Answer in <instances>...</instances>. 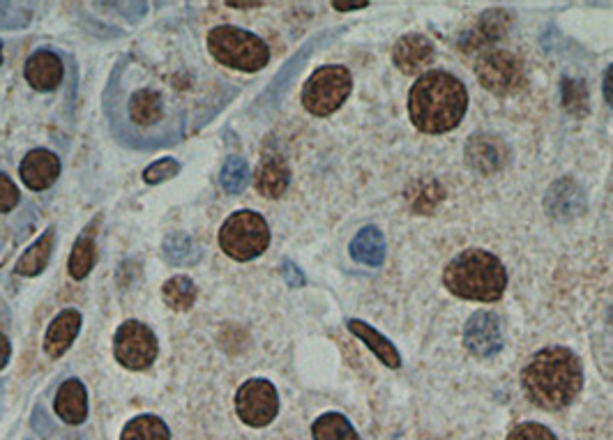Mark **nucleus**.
I'll use <instances>...</instances> for the list:
<instances>
[{
  "label": "nucleus",
  "instance_id": "f257e3e1",
  "mask_svg": "<svg viewBox=\"0 0 613 440\" xmlns=\"http://www.w3.org/2000/svg\"><path fill=\"white\" fill-rule=\"evenodd\" d=\"M468 90L450 72L434 70L422 74L408 95L411 123L425 134H445L466 116Z\"/></svg>",
  "mask_w": 613,
  "mask_h": 440
},
{
  "label": "nucleus",
  "instance_id": "f03ea898",
  "mask_svg": "<svg viewBox=\"0 0 613 440\" xmlns=\"http://www.w3.org/2000/svg\"><path fill=\"white\" fill-rule=\"evenodd\" d=\"M521 383L535 406L558 411L570 406L584 385V369L570 348L549 346L526 364Z\"/></svg>",
  "mask_w": 613,
  "mask_h": 440
},
{
  "label": "nucleus",
  "instance_id": "7ed1b4c3",
  "mask_svg": "<svg viewBox=\"0 0 613 440\" xmlns=\"http://www.w3.org/2000/svg\"><path fill=\"white\" fill-rule=\"evenodd\" d=\"M443 284L461 300L496 302L507 288V270L498 256L484 249H466L445 265Z\"/></svg>",
  "mask_w": 613,
  "mask_h": 440
},
{
  "label": "nucleus",
  "instance_id": "20e7f679",
  "mask_svg": "<svg viewBox=\"0 0 613 440\" xmlns=\"http://www.w3.org/2000/svg\"><path fill=\"white\" fill-rule=\"evenodd\" d=\"M208 49L219 63L238 72H259L268 65V44L236 26H219L208 35Z\"/></svg>",
  "mask_w": 613,
  "mask_h": 440
},
{
  "label": "nucleus",
  "instance_id": "39448f33",
  "mask_svg": "<svg viewBox=\"0 0 613 440\" xmlns=\"http://www.w3.org/2000/svg\"><path fill=\"white\" fill-rule=\"evenodd\" d=\"M270 245V229L266 219L252 210H240L226 219L219 229V247L233 261H252Z\"/></svg>",
  "mask_w": 613,
  "mask_h": 440
},
{
  "label": "nucleus",
  "instance_id": "423d86ee",
  "mask_svg": "<svg viewBox=\"0 0 613 440\" xmlns=\"http://www.w3.org/2000/svg\"><path fill=\"white\" fill-rule=\"evenodd\" d=\"M351 72L342 65L319 67L302 88V104L312 116H330L351 95Z\"/></svg>",
  "mask_w": 613,
  "mask_h": 440
},
{
  "label": "nucleus",
  "instance_id": "0eeeda50",
  "mask_svg": "<svg viewBox=\"0 0 613 440\" xmlns=\"http://www.w3.org/2000/svg\"><path fill=\"white\" fill-rule=\"evenodd\" d=\"M475 74L480 86L494 95H512L526 83L524 63L510 51H484L475 63Z\"/></svg>",
  "mask_w": 613,
  "mask_h": 440
},
{
  "label": "nucleus",
  "instance_id": "6e6552de",
  "mask_svg": "<svg viewBox=\"0 0 613 440\" xmlns=\"http://www.w3.org/2000/svg\"><path fill=\"white\" fill-rule=\"evenodd\" d=\"M113 353L123 367L143 371L157 358V337L148 325L139 321H125L113 339Z\"/></svg>",
  "mask_w": 613,
  "mask_h": 440
},
{
  "label": "nucleus",
  "instance_id": "1a4fd4ad",
  "mask_svg": "<svg viewBox=\"0 0 613 440\" xmlns=\"http://www.w3.org/2000/svg\"><path fill=\"white\" fill-rule=\"evenodd\" d=\"M236 411L247 427H268L279 413V397L275 385L263 378H252L240 385L236 394Z\"/></svg>",
  "mask_w": 613,
  "mask_h": 440
},
{
  "label": "nucleus",
  "instance_id": "9d476101",
  "mask_svg": "<svg viewBox=\"0 0 613 440\" xmlns=\"http://www.w3.org/2000/svg\"><path fill=\"white\" fill-rule=\"evenodd\" d=\"M464 346L475 358H494L503 348V328L496 314L475 311L464 330Z\"/></svg>",
  "mask_w": 613,
  "mask_h": 440
},
{
  "label": "nucleus",
  "instance_id": "9b49d317",
  "mask_svg": "<svg viewBox=\"0 0 613 440\" xmlns=\"http://www.w3.org/2000/svg\"><path fill=\"white\" fill-rule=\"evenodd\" d=\"M507 157H510L507 146L494 134H475L466 143V164L482 176L501 171L507 164Z\"/></svg>",
  "mask_w": 613,
  "mask_h": 440
},
{
  "label": "nucleus",
  "instance_id": "f8f14e48",
  "mask_svg": "<svg viewBox=\"0 0 613 440\" xmlns=\"http://www.w3.org/2000/svg\"><path fill=\"white\" fill-rule=\"evenodd\" d=\"M19 173L28 189L42 192V189H49L58 180L60 159L49 150H30L24 162H21Z\"/></svg>",
  "mask_w": 613,
  "mask_h": 440
},
{
  "label": "nucleus",
  "instance_id": "ddd939ff",
  "mask_svg": "<svg viewBox=\"0 0 613 440\" xmlns=\"http://www.w3.org/2000/svg\"><path fill=\"white\" fill-rule=\"evenodd\" d=\"M56 415L63 420L65 424H72V427H77V424L86 422L88 417V392L83 388V383L79 378H67V381L60 385L56 401H54Z\"/></svg>",
  "mask_w": 613,
  "mask_h": 440
},
{
  "label": "nucleus",
  "instance_id": "4468645a",
  "mask_svg": "<svg viewBox=\"0 0 613 440\" xmlns=\"http://www.w3.org/2000/svg\"><path fill=\"white\" fill-rule=\"evenodd\" d=\"M81 328V314L77 309H63L60 314L51 321L47 337H44V351L49 358H60L67 353V348L72 346V341L77 339Z\"/></svg>",
  "mask_w": 613,
  "mask_h": 440
},
{
  "label": "nucleus",
  "instance_id": "2eb2a0df",
  "mask_svg": "<svg viewBox=\"0 0 613 440\" xmlns=\"http://www.w3.org/2000/svg\"><path fill=\"white\" fill-rule=\"evenodd\" d=\"M26 81L30 83V88L49 93L63 81V63H60L54 51H37L26 63Z\"/></svg>",
  "mask_w": 613,
  "mask_h": 440
},
{
  "label": "nucleus",
  "instance_id": "dca6fc26",
  "mask_svg": "<svg viewBox=\"0 0 613 440\" xmlns=\"http://www.w3.org/2000/svg\"><path fill=\"white\" fill-rule=\"evenodd\" d=\"M434 60V44L425 35H404L395 47V65L404 74H418Z\"/></svg>",
  "mask_w": 613,
  "mask_h": 440
},
{
  "label": "nucleus",
  "instance_id": "f3484780",
  "mask_svg": "<svg viewBox=\"0 0 613 440\" xmlns=\"http://www.w3.org/2000/svg\"><path fill=\"white\" fill-rule=\"evenodd\" d=\"M291 180V171L286 159L277 153L263 155L259 171H256V189L268 199H279L286 192Z\"/></svg>",
  "mask_w": 613,
  "mask_h": 440
},
{
  "label": "nucleus",
  "instance_id": "a211bd4d",
  "mask_svg": "<svg viewBox=\"0 0 613 440\" xmlns=\"http://www.w3.org/2000/svg\"><path fill=\"white\" fill-rule=\"evenodd\" d=\"M586 196L574 180H558L547 194V210L551 217L570 219L579 212H584Z\"/></svg>",
  "mask_w": 613,
  "mask_h": 440
},
{
  "label": "nucleus",
  "instance_id": "6ab92c4d",
  "mask_svg": "<svg viewBox=\"0 0 613 440\" xmlns=\"http://www.w3.org/2000/svg\"><path fill=\"white\" fill-rule=\"evenodd\" d=\"M348 330H351L358 339L365 341V344L369 346V351H372L376 358L385 364V367H390V369L401 367V355L395 348V344H392L390 339H385L381 332L374 330L372 325L351 318V321H348Z\"/></svg>",
  "mask_w": 613,
  "mask_h": 440
},
{
  "label": "nucleus",
  "instance_id": "aec40b11",
  "mask_svg": "<svg viewBox=\"0 0 613 440\" xmlns=\"http://www.w3.org/2000/svg\"><path fill=\"white\" fill-rule=\"evenodd\" d=\"M127 109H130V120L134 125L150 127V125H157L162 120L164 100L157 90L143 88V90H136V93L130 97Z\"/></svg>",
  "mask_w": 613,
  "mask_h": 440
},
{
  "label": "nucleus",
  "instance_id": "412c9836",
  "mask_svg": "<svg viewBox=\"0 0 613 440\" xmlns=\"http://www.w3.org/2000/svg\"><path fill=\"white\" fill-rule=\"evenodd\" d=\"M95 233H97V224L88 226V229L79 235L77 242H74L70 263H67V270H70V277L77 279V282L86 279L90 275V270L95 268V261H97Z\"/></svg>",
  "mask_w": 613,
  "mask_h": 440
},
{
  "label": "nucleus",
  "instance_id": "4be33fe9",
  "mask_svg": "<svg viewBox=\"0 0 613 440\" xmlns=\"http://www.w3.org/2000/svg\"><path fill=\"white\" fill-rule=\"evenodd\" d=\"M505 28H507V14L505 12L482 14L480 21L473 26L471 33L464 35V40H461L459 47L464 51L482 49L484 44L498 40V37L505 33Z\"/></svg>",
  "mask_w": 613,
  "mask_h": 440
},
{
  "label": "nucleus",
  "instance_id": "5701e85b",
  "mask_svg": "<svg viewBox=\"0 0 613 440\" xmlns=\"http://www.w3.org/2000/svg\"><path fill=\"white\" fill-rule=\"evenodd\" d=\"M351 256L358 263L365 265H381L385 261V238L376 226H365L360 229L351 242Z\"/></svg>",
  "mask_w": 613,
  "mask_h": 440
},
{
  "label": "nucleus",
  "instance_id": "b1692460",
  "mask_svg": "<svg viewBox=\"0 0 613 440\" xmlns=\"http://www.w3.org/2000/svg\"><path fill=\"white\" fill-rule=\"evenodd\" d=\"M54 238H56V231L54 229L44 231L42 238L37 240L35 245H30L26 249V254L19 259L17 275H21V277H37V275H42L44 268H47V265H49L51 252H54Z\"/></svg>",
  "mask_w": 613,
  "mask_h": 440
},
{
  "label": "nucleus",
  "instance_id": "393cba45",
  "mask_svg": "<svg viewBox=\"0 0 613 440\" xmlns=\"http://www.w3.org/2000/svg\"><path fill=\"white\" fill-rule=\"evenodd\" d=\"M314 440H360L358 431L342 413H325L312 427Z\"/></svg>",
  "mask_w": 613,
  "mask_h": 440
},
{
  "label": "nucleus",
  "instance_id": "a878e982",
  "mask_svg": "<svg viewBox=\"0 0 613 440\" xmlns=\"http://www.w3.org/2000/svg\"><path fill=\"white\" fill-rule=\"evenodd\" d=\"M120 440H171V431L155 415H139L127 422Z\"/></svg>",
  "mask_w": 613,
  "mask_h": 440
},
{
  "label": "nucleus",
  "instance_id": "bb28decb",
  "mask_svg": "<svg viewBox=\"0 0 613 440\" xmlns=\"http://www.w3.org/2000/svg\"><path fill=\"white\" fill-rule=\"evenodd\" d=\"M196 295H199V291H196L192 279L185 275L169 279V282H166L162 288V298L166 302V307H171L173 311L192 309V305L196 302Z\"/></svg>",
  "mask_w": 613,
  "mask_h": 440
},
{
  "label": "nucleus",
  "instance_id": "cd10ccee",
  "mask_svg": "<svg viewBox=\"0 0 613 440\" xmlns=\"http://www.w3.org/2000/svg\"><path fill=\"white\" fill-rule=\"evenodd\" d=\"M219 182H222L224 192H242L249 182V164L242 157H229L222 166V173H219Z\"/></svg>",
  "mask_w": 613,
  "mask_h": 440
},
{
  "label": "nucleus",
  "instance_id": "c85d7f7f",
  "mask_svg": "<svg viewBox=\"0 0 613 440\" xmlns=\"http://www.w3.org/2000/svg\"><path fill=\"white\" fill-rule=\"evenodd\" d=\"M563 104L572 116H586L588 113V90L581 79H563Z\"/></svg>",
  "mask_w": 613,
  "mask_h": 440
},
{
  "label": "nucleus",
  "instance_id": "c756f323",
  "mask_svg": "<svg viewBox=\"0 0 613 440\" xmlns=\"http://www.w3.org/2000/svg\"><path fill=\"white\" fill-rule=\"evenodd\" d=\"M164 256L166 261H169L171 265H183V263H194L189 256H194V245L192 240L187 238V235L183 233H173L169 235V238L164 240Z\"/></svg>",
  "mask_w": 613,
  "mask_h": 440
},
{
  "label": "nucleus",
  "instance_id": "7c9ffc66",
  "mask_svg": "<svg viewBox=\"0 0 613 440\" xmlns=\"http://www.w3.org/2000/svg\"><path fill=\"white\" fill-rule=\"evenodd\" d=\"M436 189H441V185H438V182H434V180L420 182V185L413 189V196H411L413 210H418V212H431V210H434V206H438V201L443 199V196L431 194V192H436Z\"/></svg>",
  "mask_w": 613,
  "mask_h": 440
},
{
  "label": "nucleus",
  "instance_id": "2f4dec72",
  "mask_svg": "<svg viewBox=\"0 0 613 440\" xmlns=\"http://www.w3.org/2000/svg\"><path fill=\"white\" fill-rule=\"evenodd\" d=\"M178 173H180V164L176 162V159L166 157V159H160V162L150 164L148 169L143 171V180H146L148 185H160V182L176 178Z\"/></svg>",
  "mask_w": 613,
  "mask_h": 440
},
{
  "label": "nucleus",
  "instance_id": "473e14b6",
  "mask_svg": "<svg viewBox=\"0 0 613 440\" xmlns=\"http://www.w3.org/2000/svg\"><path fill=\"white\" fill-rule=\"evenodd\" d=\"M507 440H558L554 436V431L544 427V424L537 422H521L519 427H514L510 431V436Z\"/></svg>",
  "mask_w": 613,
  "mask_h": 440
},
{
  "label": "nucleus",
  "instance_id": "72a5a7b5",
  "mask_svg": "<svg viewBox=\"0 0 613 440\" xmlns=\"http://www.w3.org/2000/svg\"><path fill=\"white\" fill-rule=\"evenodd\" d=\"M19 203V189L14 182L0 173V212H10L17 208Z\"/></svg>",
  "mask_w": 613,
  "mask_h": 440
},
{
  "label": "nucleus",
  "instance_id": "f704fd0d",
  "mask_svg": "<svg viewBox=\"0 0 613 440\" xmlns=\"http://www.w3.org/2000/svg\"><path fill=\"white\" fill-rule=\"evenodd\" d=\"M284 277H286V282H289L291 286H302L305 284V277H302V272L295 268V265L291 263V261H286L284 263Z\"/></svg>",
  "mask_w": 613,
  "mask_h": 440
},
{
  "label": "nucleus",
  "instance_id": "c9c22d12",
  "mask_svg": "<svg viewBox=\"0 0 613 440\" xmlns=\"http://www.w3.org/2000/svg\"><path fill=\"white\" fill-rule=\"evenodd\" d=\"M604 100H607L609 106H613V65L607 70V74H604Z\"/></svg>",
  "mask_w": 613,
  "mask_h": 440
},
{
  "label": "nucleus",
  "instance_id": "e433bc0d",
  "mask_svg": "<svg viewBox=\"0 0 613 440\" xmlns=\"http://www.w3.org/2000/svg\"><path fill=\"white\" fill-rule=\"evenodd\" d=\"M10 353H12L10 341H7V337L3 335V332H0V369H3L7 360H10Z\"/></svg>",
  "mask_w": 613,
  "mask_h": 440
},
{
  "label": "nucleus",
  "instance_id": "4c0bfd02",
  "mask_svg": "<svg viewBox=\"0 0 613 440\" xmlns=\"http://www.w3.org/2000/svg\"><path fill=\"white\" fill-rule=\"evenodd\" d=\"M332 7H335V10H339V12H353V10H362V7H367V3H348V5L332 3Z\"/></svg>",
  "mask_w": 613,
  "mask_h": 440
},
{
  "label": "nucleus",
  "instance_id": "58836bf2",
  "mask_svg": "<svg viewBox=\"0 0 613 440\" xmlns=\"http://www.w3.org/2000/svg\"><path fill=\"white\" fill-rule=\"evenodd\" d=\"M261 3H229V7L233 10H254V7H259Z\"/></svg>",
  "mask_w": 613,
  "mask_h": 440
},
{
  "label": "nucleus",
  "instance_id": "ea45409f",
  "mask_svg": "<svg viewBox=\"0 0 613 440\" xmlns=\"http://www.w3.org/2000/svg\"><path fill=\"white\" fill-rule=\"evenodd\" d=\"M7 10H10V5H7V3H0V19H3V14H5Z\"/></svg>",
  "mask_w": 613,
  "mask_h": 440
},
{
  "label": "nucleus",
  "instance_id": "a19ab883",
  "mask_svg": "<svg viewBox=\"0 0 613 440\" xmlns=\"http://www.w3.org/2000/svg\"><path fill=\"white\" fill-rule=\"evenodd\" d=\"M0 63H3V44H0Z\"/></svg>",
  "mask_w": 613,
  "mask_h": 440
}]
</instances>
